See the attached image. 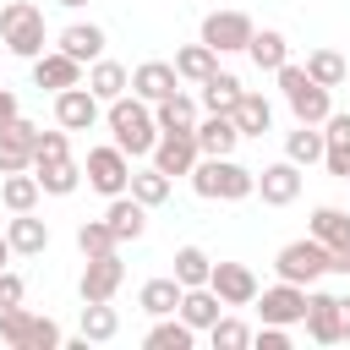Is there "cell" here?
<instances>
[{
    "mask_svg": "<svg viewBox=\"0 0 350 350\" xmlns=\"http://www.w3.org/2000/svg\"><path fill=\"white\" fill-rule=\"evenodd\" d=\"M5 120H16V93H11V88H0V126H5Z\"/></svg>",
    "mask_w": 350,
    "mask_h": 350,
    "instance_id": "obj_47",
    "label": "cell"
},
{
    "mask_svg": "<svg viewBox=\"0 0 350 350\" xmlns=\"http://www.w3.org/2000/svg\"><path fill=\"white\" fill-rule=\"evenodd\" d=\"M191 339H197V328H191V323H180V317L170 312V317H159V323L148 328V339H142V345H148V350H191Z\"/></svg>",
    "mask_w": 350,
    "mask_h": 350,
    "instance_id": "obj_35",
    "label": "cell"
},
{
    "mask_svg": "<svg viewBox=\"0 0 350 350\" xmlns=\"http://www.w3.org/2000/svg\"><path fill=\"white\" fill-rule=\"evenodd\" d=\"M230 120H235V131H241V137H262V131L273 126V104H268L262 93H252V88H241V98H235V109H230Z\"/></svg>",
    "mask_w": 350,
    "mask_h": 350,
    "instance_id": "obj_25",
    "label": "cell"
},
{
    "mask_svg": "<svg viewBox=\"0 0 350 350\" xmlns=\"http://www.w3.org/2000/svg\"><path fill=\"white\" fill-rule=\"evenodd\" d=\"M219 312H224V301H219L208 284H191V290H180V306H175V317H180V323H191L197 334H208Z\"/></svg>",
    "mask_w": 350,
    "mask_h": 350,
    "instance_id": "obj_22",
    "label": "cell"
},
{
    "mask_svg": "<svg viewBox=\"0 0 350 350\" xmlns=\"http://www.w3.org/2000/svg\"><path fill=\"white\" fill-rule=\"evenodd\" d=\"M66 153H71V137H66V131H38V137H33V164L66 159Z\"/></svg>",
    "mask_w": 350,
    "mask_h": 350,
    "instance_id": "obj_43",
    "label": "cell"
},
{
    "mask_svg": "<svg viewBox=\"0 0 350 350\" xmlns=\"http://www.w3.org/2000/svg\"><path fill=\"white\" fill-rule=\"evenodd\" d=\"M246 38H252V16L246 11H208L202 16V44L213 55H235V49H246Z\"/></svg>",
    "mask_w": 350,
    "mask_h": 350,
    "instance_id": "obj_11",
    "label": "cell"
},
{
    "mask_svg": "<svg viewBox=\"0 0 350 350\" xmlns=\"http://www.w3.org/2000/svg\"><path fill=\"white\" fill-rule=\"evenodd\" d=\"M55 5H66V11H77V5H88V0H55Z\"/></svg>",
    "mask_w": 350,
    "mask_h": 350,
    "instance_id": "obj_49",
    "label": "cell"
},
{
    "mask_svg": "<svg viewBox=\"0 0 350 350\" xmlns=\"http://www.w3.org/2000/svg\"><path fill=\"white\" fill-rule=\"evenodd\" d=\"M0 44L22 60H38L44 55V11L33 0H5L0 5Z\"/></svg>",
    "mask_w": 350,
    "mask_h": 350,
    "instance_id": "obj_5",
    "label": "cell"
},
{
    "mask_svg": "<svg viewBox=\"0 0 350 350\" xmlns=\"http://www.w3.org/2000/svg\"><path fill=\"white\" fill-rule=\"evenodd\" d=\"M252 306L262 312V323H279V328H290V323H301V317H306V284H290V279H279V284L257 290V301H252Z\"/></svg>",
    "mask_w": 350,
    "mask_h": 350,
    "instance_id": "obj_10",
    "label": "cell"
},
{
    "mask_svg": "<svg viewBox=\"0 0 350 350\" xmlns=\"http://www.w3.org/2000/svg\"><path fill=\"white\" fill-rule=\"evenodd\" d=\"M82 180L98 191V197H120L126 180H131V159L109 142V148H88V164H82Z\"/></svg>",
    "mask_w": 350,
    "mask_h": 350,
    "instance_id": "obj_8",
    "label": "cell"
},
{
    "mask_svg": "<svg viewBox=\"0 0 350 350\" xmlns=\"http://www.w3.org/2000/svg\"><path fill=\"white\" fill-rule=\"evenodd\" d=\"M82 82H88V93H93L98 104H109V98H120V93L131 88V71H126L120 60H104V55H98V60L88 66V77H82Z\"/></svg>",
    "mask_w": 350,
    "mask_h": 350,
    "instance_id": "obj_24",
    "label": "cell"
},
{
    "mask_svg": "<svg viewBox=\"0 0 350 350\" xmlns=\"http://www.w3.org/2000/svg\"><path fill=\"white\" fill-rule=\"evenodd\" d=\"M246 55H252V66H257V71H279V66L290 60V44H284V33H279V27H252Z\"/></svg>",
    "mask_w": 350,
    "mask_h": 350,
    "instance_id": "obj_27",
    "label": "cell"
},
{
    "mask_svg": "<svg viewBox=\"0 0 350 350\" xmlns=\"http://www.w3.org/2000/svg\"><path fill=\"white\" fill-rule=\"evenodd\" d=\"M345 71H350V55H345Z\"/></svg>",
    "mask_w": 350,
    "mask_h": 350,
    "instance_id": "obj_50",
    "label": "cell"
},
{
    "mask_svg": "<svg viewBox=\"0 0 350 350\" xmlns=\"http://www.w3.org/2000/svg\"><path fill=\"white\" fill-rule=\"evenodd\" d=\"M306 334L317 339V345H339V295H328V290H312L306 284Z\"/></svg>",
    "mask_w": 350,
    "mask_h": 350,
    "instance_id": "obj_18",
    "label": "cell"
},
{
    "mask_svg": "<svg viewBox=\"0 0 350 350\" xmlns=\"http://www.w3.org/2000/svg\"><path fill=\"white\" fill-rule=\"evenodd\" d=\"M257 197H262L268 208H290V202L301 197V164H290V159L262 164V170H257Z\"/></svg>",
    "mask_w": 350,
    "mask_h": 350,
    "instance_id": "obj_16",
    "label": "cell"
},
{
    "mask_svg": "<svg viewBox=\"0 0 350 350\" xmlns=\"http://www.w3.org/2000/svg\"><path fill=\"white\" fill-rule=\"evenodd\" d=\"M208 339H213V350H246L252 345V328L241 323V317H213V328H208Z\"/></svg>",
    "mask_w": 350,
    "mask_h": 350,
    "instance_id": "obj_42",
    "label": "cell"
},
{
    "mask_svg": "<svg viewBox=\"0 0 350 350\" xmlns=\"http://www.w3.org/2000/svg\"><path fill=\"white\" fill-rule=\"evenodd\" d=\"M153 120H159V131H191V126H197V98L175 88L170 98L153 104Z\"/></svg>",
    "mask_w": 350,
    "mask_h": 350,
    "instance_id": "obj_31",
    "label": "cell"
},
{
    "mask_svg": "<svg viewBox=\"0 0 350 350\" xmlns=\"http://www.w3.org/2000/svg\"><path fill=\"white\" fill-rule=\"evenodd\" d=\"M137 306H142L148 317H170V312L180 306V279H175V273H164V279H148V284L137 290Z\"/></svg>",
    "mask_w": 350,
    "mask_h": 350,
    "instance_id": "obj_32",
    "label": "cell"
},
{
    "mask_svg": "<svg viewBox=\"0 0 350 350\" xmlns=\"http://www.w3.org/2000/svg\"><path fill=\"white\" fill-rule=\"evenodd\" d=\"M38 197H44V191H38V175H33V170H16V175L0 180V202H5L11 213H33Z\"/></svg>",
    "mask_w": 350,
    "mask_h": 350,
    "instance_id": "obj_34",
    "label": "cell"
},
{
    "mask_svg": "<svg viewBox=\"0 0 350 350\" xmlns=\"http://www.w3.org/2000/svg\"><path fill=\"white\" fill-rule=\"evenodd\" d=\"M175 88H180V77H175L170 60H142V66L131 71V93H137L142 104H159V98H170Z\"/></svg>",
    "mask_w": 350,
    "mask_h": 350,
    "instance_id": "obj_19",
    "label": "cell"
},
{
    "mask_svg": "<svg viewBox=\"0 0 350 350\" xmlns=\"http://www.w3.org/2000/svg\"><path fill=\"white\" fill-rule=\"evenodd\" d=\"M104 44H109V38H104V27H98V22H71V27L60 33V44H55V49H66V55H71V60H82V66H93V60L104 55Z\"/></svg>",
    "mask_w": 350,
    "mask_h": 350,
    "instance_id": "obj_23",
    "label": "cell"
},
{
    "mask_svg": "<svg viewBox=\"0 0 350 350\" xmlns=\"http://www.w3.org/2000/svg\"><path fill=\"white\" fill-rule=\"evenodd\" d=\"M208 273H213V257H208L202 246H180V252H175V279H180V290L208 284Z\"/></svg>",
    "mask_w": 350,
    "mask_h": 350,
    "instance_id": "obj_39",
    "label": "cell"
},
{
    "mask_svg": "<svg viewBox=\"0 0 350 350\" xmlns=\"http://www.w3.org/2000/svg\"><path fill=\"white\" fill-rule=\"evenodd\" d=\"M0 339H5L11 350H60V345H66L60 323L27 312L22 301H16V306H0Z\"/></svg>",
    "mask_w": 350,
    "mask_h": 350,
    "instance_id": "obj_4",
    "label": "cell"
},
{
    "mask_svg": "<svg viewBox=\"0 0 350 350\" xmlns=\"http://www.w3.org/2000/svg\"><path fill=\"white\" fill-rule=\"evenodd\" d=\"M284 159H290V164H301V170H306V164H317V159H323V131H317V126H306V120H295V131L284 137Z\"/></svg>",
    "mask_w": 350,
    "mask_h": 350,
    "instance_id": "obj_37",
    "label": "cell"
},
{
    "mask_svg": "<svg viewBox=\"0 0 350 350\" xmlns=\"http://www.w3.org/2000/svg\"><path fill=\"white\" fill-rule=\"evenodd\" d=\"M77 252L82 257H104V252H120V241H115V230L104 219H88V224H77Z\"/></svg>",
    "mask_w": 350,
    "mask_h": 350,
    "instance_id": "obj_41",
    "label": "cell"
},
{
    "mask_svg": "<svg viewBox=\"0 0 350 350\" xmlns=\"http://www.w3.org/2000/svg\"><path fill=\"white\" fill-rule=\"evenodd\" d=\"M197 88H202V98H197V104H202L208 115H230V109H235V98H241V77H235V71H208Z\"/></svg>",
    "mask_w": 350,
    "mask_h": 350,
    "instance_id": "obj_28",
    "label": "cell"
},
{
    "mask_svg": "<svg viewBox=\"0 0 350 350\" xmlns=\"http://www.w3.org/2000/svg\"><path fill=\"white\" fill-rule=\"evenodd\" d=\"M104 224L115 230V241H120V246H126V241H142V230H148V208H142L131 191H120V197H109Z\"/></svg>",
    "mask_w": 350,
    "mask_h": 350,
    "instance_id": "obj_20",
    "label": "cell"
},
{
    "mask_svg": "<svg viewBox=\"0 0 350 350\" xmlns=\"http://www.w3.org/2000/svg\"><path fill=\"white\" fill-rule=\"evenodd\" d=\"M208 290H213L224 306H252V301H257V273H252L246 262H213Z\"/></svg>",
    "mask_w": 350,
    "mask_h": 350,
    "instance_id": "obj_14",
    "label": "cell"
},
{
    "mask_svg": "<svg viewBox=\"0 0 350 350\" xmlns=\"http://www.w3.org/2000/svg\"><path fill=\"white\" fill-rule=\"evenodd\" d=\"M22 295H27V290H22V279H16V273H5V268H0V306H16V301H22Z\"/></svg>",
    "mask_w": 350,
    "mask_h": 350,
    "instance_id": "obj_45",
    "label": "cell"
},
{
    "mask_svg": "<svg viewBox=\"0 0 350 350\" xmlns=\"http://www.w3.org/2000/svg\"><path fill=\"white\" fill-rule=\"evenodd\" d=\"M273 268H279V279H290V284H317V279L328 273V246L312 241V235L284 241L279 257H273Z\"/></svg>",
    "mask_w": 350,
    "mask_h": 350,
    "instance_id": "obj_6",
    "label": "cell"
},
{
    "mask_svg": "<svg viewBox=\"0 0 350 350\" xmlns=\"http://www.w3.org/2000/svg\"><path fill=\"white\" fill-rule=\"evenodd\" d=\"M115 334H120L115 306H109V301H82V339L104 345V339H115Z\"/></svg>",
    "mask_w": 350,
    "mask_h": 350,
    "instance_id": "obj_38",
    "label": "cell"
},
{
    "mask_svg": "<svg viewBox=\"0 0 350 350\" xmlns=\"http://www.w3.org/2000/svg\"><path fill=\"white\" fill-rule=\"evenodd\" d=\"M148 159H153V170H164V175L175 180V175H191V164H197L202 153H197V137H191V131H159V142H153Z\"/></svg>",
    "mask_w": 350,
    "mask_h": 350,
    "instance_id": "obj_13",
    "label": "cell"
},
{
    "mask_svg": "<svg viewBox=\"0 0 350 350\" xmlns=\"http://www.w3.org/2000/svg\"><path fill=\"white\" fill-rule=\"evenodd\" d=\"M191 137H197V153H235V142H241V131H235L230 115H202L191 126Z\"/></svg>",
    "mask_w": 350,
    "mask_h": 350,
    "instance_id": "obj_29",
    "label": "cell"
},
{
    "mask_svg": "<svg viewBox=\"0 0 350 350\" xmlns=\"http://www.w3.org/2000/svg\"><path fill=\"white\" fill-rule=\"evenodd\" d=\"M339 345H350V295H339Z\"/></svg>",
    "mask_w": 350,
    "mask_h": 350,
    "instance_id": "obj_46",
    "label": "cell"
},
{
    "mask_svg": "<svg viewBox=\"0 0 350 350\" xmlns=\"http://www.w3.org/2000/svg\"><path fill=\"white\" fill-rule=\"evenodd\" d=\"M33 137H38V126H33V120H22V115L0 126V175L33 170Z\"/></svg>",
    "mask_w": 350,
    "mask_h": 350,
    "instance_id": "obj_17",
    "label": "cell"
},
{
    "mask_svg": "<svg viewBox=\"0 0 350 350\" xmlns=\"http://www.w3.org/2000/svg\"><path fill=\"white\" fill-rule=\"evenodd\" d=\"M98 115H104V104L88 93V82L60 88V93H55V126H60V131H93V126H98Z\"/></svg>",
    "mask_w": 350,
    "mask_h": 350,
    "instance_id": "obj_12",
    "label": "cell"
},
{
    "mask_svg": "<svg viewBox=\"0 0 350 350\" xmlns=\"http://www.w3.org/2000/svg\"><path fill=\"white\" fill-rule=\"evenodd\" d=\"M191 191L208 202H241L257 191V170L235 164V153H202L191 164Z\"/></svg>",
    "mask_w": 350,
    "mask_h": 350,
    "instance_id": "obj_2",
    "label": "cell"
},
{
    "mask_svg": "<svg viewBox=\"0 0 350 350\" xmlns=\"http://www.w3.org/2000/svg\"><path fill=\"white\" fill-rule=\"evenodd\" d=\"M273 77H279V93H284V104H290L295 120H306V126H323V120H328V109H334V88L312 82L306 66H290V60H284Z\"/></svg>",
    "mask_w": 350,
    "mask_h": 350,
    "instance_id": "obj_3",
    "label": "cell"
},
{
    "mask_svg": "<svg viewBox=\"0 0 350 350\" xmlns=\"http://www.w3.org/2000/svg\"><path fill=\"white\" fill-rule=\"evenodd\" d=\"M323 164H328V175H350V115H339V109H328V120H323Z\"/></svg>",
    "mask_w": 350,
    "mask_h": 350,
    "instance_id": "obj_21",
    "label": "cell"
},
{
    "mask_svg": "<svg viewBox=\"0 0 350 350\" xmlns=\"http://www.w3.org/2000/svg\"><path fill=\"white\" fill-rule=\"evenodd\" d=\"M11 257H16V252H11V241H5V230H0V268H5Z\"/></svg>",
    "mask_w": 350,
    "mask_h": 350,
    "instance_id": "obj_48",
    "label": "cell"
},
{
    "mask_svg": "<svg viewBox=\"0 0 350 350\" xmlns=\"http://www.w3.org/2000/svg\"><path fill=\"white\" fill-rule=\"evenodd\" d=\"M345 180H350V175H345Z\"/></svg>",
    "mask_w": 350,
    "mask_h": 350,
    "instance_id": "obj_52",
    "label": "cell"
},
{
    "mask_svg": "<svg viewBox=\"0 0 350 350\" xmlns=\"http://www.w3.org/2000/svg\"><path fill=\"white\" fill-rule=\"evenodd\" d=\"M306 77L323 82V88H339L350 71H345V55H339V49H312V55H306Z\"/></svg>",
    "mask_w": 350,
    "mask_h": 350,
    "instance_id": "obj_40",
    "label": "cell"
},
{
    "mask_svg": "<svg viewBox=\"0 0 350 350\" xmlns=\"http://www.w3.org/2000/svg\"><path fill=\"white\" fill-rule=\"evenodd\" d=\"M82 60H71L66 49H44L38 60H33V88L38 93H60V88H77L82 82Z\"/></svg>",
    "mask_w": 350,
    "mask_h": 350,
    "instance_id": "obj_15",
    "label": "cell"
},
{
    "mask_svg": "<svg viewBox=\"0 0 350 350\" xmlns=\"http://www.w3.org/2000/svg\"><path fill=\"white\" fill-rule=\"evenodd\" d=\"M257 350H290V328H279V323H262V334L252 339Z\"/></svg>",
    "mask_w": 350,
    "mask_h": 350,
    "instance_id": "obj_44",
    "label": "cell"
},
{
    "mask_svg": "<svg viewBox=\"0 0 350 350\" xmlns=\"http://www.w3.org/2000/svg\"><path fill=\"white\" fill-rule=\"evenodd\" d=\"M120 284H126V262H120V252H104V257H88V262H82L77 295H82V301H115Z\"/></svg>",
    "mask_w": 350,
    "mask_h": 350,
    "instance_id": "obj_9",
    "label": "cell"
},
{
    "mask_svg": "<svg viewBox=\"0 0 350 350\" xmlns=\"http://www.w3.org/2000/svg\"><path fill=\"white\" fill-rule=\"evenodd\" d=\"M306 235L328 246V273H350V213L345 208H334V202L312 208V230Z\"/></svg>",
    "mask_w": 350,
    "mask_h": 350,
    "instance_id": "obj_7",
    "label": "cell"
},
{
    "mask_svg": "<svg viewBox=\"0 0 350 350\" xmlns=\"http://www.w3.org/2000/svg\"><path fill=\"white\" fill-rule=\"evenodd\" d=\"M170 186H175V180H170L164 170H153V164H148V170H131V180H126V191H131L142 208H164V202H170Z\"/></svg>",
    "mask_w": 350,
    "mask_h": 350,
    "instance_id": "obj_33",
    "label": "cell"
},
{
    "mask_svg": "<svg viewBox=\"0 0 350 350\" xmlns=\"http://www.w3.org/2000/svg\"><path fill=\"white\" fill-rule=\"evenodd\" d=\"M104 120H109L115 148H120L126 159H148V153H153V142H159L153 104H142L137 93H120V98H109V104H104Z\"/></svg>",
    "mask_w": 350,
    "mask_h": 350,
    "instance_id": "obj_1",
    "label": "cell"
},
{
    "mask_svg": "<svg viewBox=\"0 0 350 350\" xmlns=\"http://www.w3.org/2000/svg\"><path fill=\"white\" fill-rule=\"evenodd\" d=\"M0 49H5V44H0Z\"/></svg>",
    "mask_w": 350,
    "mask_h": 350,
    "instance_id": "obj_51",
    "label": "cell"
},
{
    "mask_svg": "<svg viewBox=\"0 0 350 350\" xmlns=\"http://www.w3.org/2000/svg\"><path fill=\"white\" fill-rule=\"evenodd\" d=\"M208 71H219V55L197 38V44H186V49H175V77L180 82H202Z\"/></svg>",
    "mask_w": 350,
    "mask_h": 350,
    "instance_id": "obj_36",
    "label": "cell"
},
{
    "mask_svg": "<svg viewBox=\"0 0 350 350\" xmlns=\"http://www.w3.org/2000/svg\"><path fill=\"white\" fill-rule=\"evenodd\" d=\"M5 241H11V252H16V257H38V252L49 246V224H44V219H33V213H11Z\"/></svg>",
    "mask_w": 350,
    "mask_h": 350,
    "instance_id": "obj_30",
    "label": "cell"
},
{
    "mask_svg": "<svg viewBox=\"0 0 350 350\" xmlns=\"http://www.w3.org/2000/svg\"><path fill=\"white\" fill-rule=\"evenodd\" d=\"M33 175H38V191H49V197H71L77 186H82V164L66 153V159H44V164H33Z\"/></svg>",
    "mask_w": 350,
    "mask_h": 350,
    "instance_id": "obj_26",
    "label": "cell"
}]
</instances>
